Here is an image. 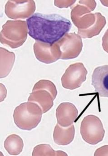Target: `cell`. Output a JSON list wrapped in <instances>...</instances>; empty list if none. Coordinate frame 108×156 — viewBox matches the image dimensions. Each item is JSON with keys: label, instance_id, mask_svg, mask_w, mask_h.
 I'll list each match as a JSON object with an SVG mask.
<instances>
[{"label": "cell", "instance_id": "7a4b0ae2", "mask_svg": "<svg viewBox=\"0 0 108 156\" xmlns=\"http://www.w3.org/2000/svg\"><path fill=\"white\" fill-rule=\"evenodd\" d=\"M96 5L95 1H80L71 9L73 23L78 28V35L83 38L99 35L106 24V18L100 13H91Z\"/></svg>", "mask_w": 108, "mask_h": 156}, {"label": "cell", "instance_id": "52a82bcc", "mask_svg": "<svg viewBox=\"0 0 108 156\" xmlns=\"http://www.w3.org/2000/svg\"><path fill=\"white\" fill-rule=\"evenodd\" d=\"M56 43L61 51L60 59L63 60L77 58L82 50L81 37L74 32L67 33Z\"/></svg>", "mask_w": 108, "mask_h": 156}, {"label": "cell", "instance_id": "7c38bea8", "mask_svg": "<svg viewBox=\"0 0 108 156\" xmlns=\"http://www.w3.org/2000/svg\"><path fill=\"white\" fill-rule=\"evenodd\" d=\"M54 99L55 98L49 91L44 89H39L32 91L30 94L28 102L38 104L41 108L43 114H45L52 107Z\"/></svg>", "mask_w": 108, "mask_h": 156}, {"label": "cell", "instance_id": "e0dca14e", "mask_svg": "<svg viewBox=\"0 0 108 156\" xmlns=\"http://www.w3.org/2000/svg\"><path fill=\"white\" fill-rule=\"evenodd\" d=\"M39 89H44L48 91L52 94L55 99L57 95V90L56 85L52 82L49 80H40L35 84L32 91Z\"/></svg>", "mask_w": 108, "mask_h": 156}, {"label": "cell", "instance_id": "d6986e66", "mask_svg": "<svg viewBox=\"0 0 108 156\" xmlns=\"http://www.w3.org/2000/svg\"><path fill=\"white\" fill-rule=\"evenodd\" d=\"M95 156H108V145L101 147L96 150L94 154Z\"/></svg>", "mask_w": 108, "mask_h": 156}, {"label": "cell", "instance_id": "ffe728a7", "mask_svg": "<svg viewBox=\"0 0 108 156\" xmlns=\"http://www.w3.org/2000/svg\"><path fill=\"white\" fill-rule=\"evenodd\" d=\"M102 47L104 51L108 53V29L102 38Z\"/></svg>", "mask_w": 108, "mask_h": 156}, {"label": "cell", "instance_id": "277c9868", "mask_svg": "<svg viewBox=\"0 0 108 156\" xmlns=\"http://www.w3.org/2000/svg\"><path fill=\"white\" fill-rule=\"evenodd\" d=\"M28 28L25 20H7L3 25L0 33V41L12 49L23 45L27 38Z\"/></svg>", "mask_w": 108, "mask_h": 156}, {"label": "cell", "instance_id": "3957f363", "mask_svg": "<svg viewBox=\"0 0 108 156\" xmlns=\"http://www.w3.org/2000/svg\"><path fill=\"white\" fill-rule=\"evenodd\" d=\"M43 112L38 104L33 102L22 103L14 111L15 123L20 129L30 131L41 122Z\"/></svg>", "mask_w": 108, "mask_h": 156}, {"label": "cell", "instance_id": "8992f818", "mask_svg": "<svg viewBox=\"0 0 108 156\" xmlns=\"http://www.w3.org/2000/svg\"><path fill=\"white\" fill-rule=\"evenodd\" d=\"M33 0H9L5 7V15L10 19H24L31 17L36 11Z\"/></svg>", "mask_w": 108, "mask_h": 156}, {"label": "cell", "instance_id": "8fae6325", "mask_svg": "<svg viewBox=\"0 0 108 156\" xmlns=\"http://www.w3.org/2000/svg\"><path fill=\"white\" fill-rule=\"evenodd\" d=\"M92 85L101 97H108V65L98 67L93 71Z\"/></svg>", "mask_w": 108, "mask_h": 156}, {"label": "cell", "instance_id": "2e32d148", "mask_svg": "<svg viewBox=\"0 0 108 156\" xmlns=\"http://www.w3.org/2000/svg\"><path fill=\"white\" fill-rule=\"evenodd\" d=\"M32 156H67L65 152L60 150L55 151L50 145L41 144L34 148Z\"/></svg>", "mask_w": 108, "mask_h": 156}, {"label": "cell", "instance_id": "ac0fdd59", "mask_svg": "<svg viewBox=\"0 0 108 156\" xmlns=\"http://www.w3.org/2000/svg\"><path fill=\"white\" fill-rule=\"evenodd\" d=\"M76 1H55V5L59 8H67L74 3Z\"/></svg>", "mask_w": 108, "mask_h": 156}, {"label": "cell", "instance_id": "5bb4252c", "mask_svg": "<svg viewBox=\"0 0 108 156\" xmlns=\"http://www.w3.org/2000/svg\"><path fill=\"white\" fill-rule=\"evenodd\" d=\"M1 79L8 76L13 66L15 60V55L4 48L1 47Z\"/></svg>", "mask_w": 108, "mask_h": 156}, {"label": "cell", "instance_id": "5b68a950", "mask_svg": "<svg viewBox=\"0 0 108 156\" xmlns=\"http://www.w3.org/2000/svg\"><path fill=\"white\" fill-rule=\"evenodd\" d=\"M81 134L83 140L91 145H95L103 140L105 130L101 120L94 115L85 117L81 123Z\"/></svg>", "mask_w": 108, "mask_h": 156}, {"label": "cell", "instance_id": "9a60e30c", "mask_svg": "<svg viewBox=\"0 0 108 156\" xmlns=\"http://www.w3.org/2000/svg\"><path fill=\"white\" fill-rule=\"evenodd\" d=\"M4 145L5 150L11 155H18L22 152L24 147L22 138L16 134H11L7 136Z\"/></svg>", "mask_w": 108, "mask_h": 156}, {"label": "cell", "instance_id": "9c48e42d", "mask_svg": "<svg viewBox=\"0 0 108 156\" xmlns=\"http://www.w3.org/2000/svg\"><path fill=\"white\" fill-rule=\"evenodd\" d=\"M33 49L36 58L45 64H52L61 57V51L56 42L50 44L36 41Z\"/></svg>", "mask_w": 108, "mask_h": 156}, {"label": "cell", "instance_id": "4fadbf2b", "mask_svg": "<svg viewBox=\"0 0 108 156\" xmlns=\"http://www.w3.org/2000/svg\"><path fill=\"white\" fill-rule=\"evenodd\" d=\"M74 135L75 128L73 124L69 127H63L57 123L54 129V141L59 145H67L72 143Z\"/></svg>", "mask_w": 108, "mask_h": 156}, {"label": "cell", "instance_id": "30bf717a", "mask_svg": "<svg viewBox=\"0 0 108 156\" xmlns=\"http://www.w3.org/2000/svg\"><path fill=\"white\" fill-rule=\"evenodd\" d=\"M78 116V109L72 103H61L56 110L58 123L63 127H69L72 125Z\"/></svg>", "mask_w": 108, "mask_h": 156}, {"label": "cell", "instance_id": "6da1fadb", "mask_svg": "<svg viewBox=\"0 0 108 156\" xmlns=\"http://www.w3.org/2000/svg\"><path fill=\"white\" fill-rule=\"evenodd\" d=\"M28 33L32 38L53 44L62 38L71 29V22L56 14L36 13L27 20Z\"/></svg>", "mask_w": 108, "mask_h": 156}, {"label": "cell", "instance_id": "ba28073f", "mask_svg": "<svg viewBox=\"0 0 108 156\" xmlns=\"http://www.w3.org/2000/svg\"><path fill=\"white\" fill-rule=\"evenodd\" d=\"M87 73L82 63L78 62L70 65L61 78L62 86L70 90L79 88L86 80Z\"/></svg>", "mask_w": 108, "mask_h": 156}]
</instances>
